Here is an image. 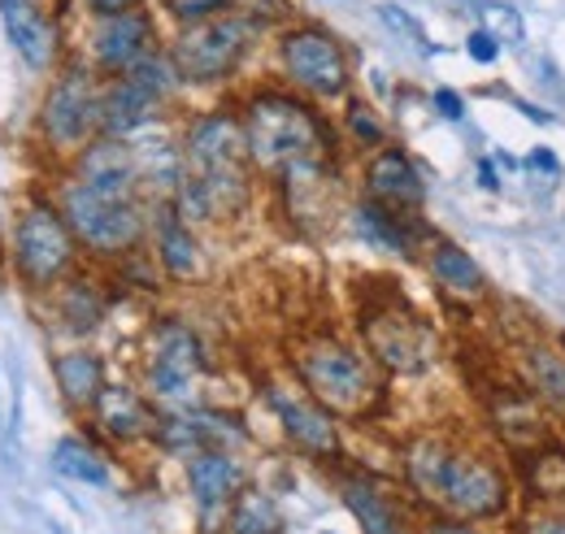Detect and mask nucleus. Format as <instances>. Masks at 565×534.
I'll list each match as a JSON object with an SVG mask.
<instances>
[{
	"label": "nucleus",
	"mask_w": 565,
	"mask_h": 534,
	"mask_svg": "<svg viewBox=\"0 0 565 534\" xmlns=\"http://www.w3.org/2000/svg\"><path fill=\"white\" fill-rule=\"evenodd\" d=\"M244 139H248V161L262 174H282L296 161L322 157L327 135L305 100L287 92H253L244 105Z\"/></svg>",
	"instance_id": "obj_1"
},
{
	"label": "nucleus",
	"mask_w": 565,
	"mask_h": 534,
	"mask_svg": "<svg viewBox=\"0 0 565 534\" xmlns=\"http://www.w3.org/2000/svg\"><path fill=\"white\" fill-rule=\"evenodd\" d=\"M296 378L331 417H370L383 400V383L374 378V365L340 339L305 343L296 352Z\"/></svg>",
	"instance_id": "obj_2"
},
{
	"label": "nucleus",
	"mask_w": 565,
	"mask_h": 534,
	"mask_svg": "<svg viewBox=\"0 0 565 534\" xmlns=\"http://www.w3.org/2000/svg\"><path fill=\"white\" fill-rule=\"evenodd\" d=\"M9 261H13L18 282L31 291H49V287L71 278L74 261H78V239H74L71 222L62 217L57 201L35 196L18 209Z\"/></svg>",
	"instance_id": "obj_3"
},
{
	"label": "nucleus",
	"mask_w": 565,
	"mask_h": 534,
	"mask_svg": "<svg viewBox=\"0 0 565 534\" xmlns=\"http://www.w3.org/2000/svg\"><path fill=\"white\" fill-rule=\"evenodd\" d=\"M100 87L105 74L83 57H71L53 70V83L40 105V131L57 152H78L100 135Z\"/></svg>",
	"instance_id": "obj_4"
},
{
	"label": "nucleus",
	"mask_w": 565,
	"mask_h": 534,
	"mask_svg": "<svg viewBox=\"0 0 565 534\" xmlns=\"http://www.w3.org/2000/svg\"><path fill=\"white\" fill-rule=\"evenodd\" d=\"M257 31L262 26L248 22L244 13L222 9L213 18L183 22V31L170 44V57H174V66L183 74V83H213V78H226L231 70L248 57Z\"/></svg>",
	"instance_id": "obj_5"
},
{
	"label": "nucleus",
	"mask_w": 565,
	"mask_h": 534,
	"mask_svg": "<svg viewBox=\"0 0 565 534\" xmlns=\"http://www.w3.org/2000/svg\"><path fill=\"white\" fill-rule=\"evenodd\" d=\"M57 209H62V217L71 222L78 248H87V253L122 257V253H131L143 239L140 204L127 201V196H100V192L83 188L78 179L66 183Z\"/></svg>",
	"instance_id": "obj_6"
},
{
	"label": "nucleus",
	"mask_w": 565,
	"mask_h": 534,
	"mask_svg": "<svg viewBox=\"0 0 565 534\" xmlns=\"http://www.w3.org/2000/svg\"><path fill=\"white\" fill-rule=\"evenodd\" d=\"M279 62H282V74L300 92L322 96V100L344 96L349 92V78H353L344 44L331 31H322V26H291V31H282Z\"/></svg>",
	"instance_id": "obj_7"
},
{
	"label": "nucleus",
	"mask_w": 565,
	"mask_h": 534,
	"mask_svg": "<svg viewBox=\"0 0 565 534\" xmlns=\"http://www.w3.org/2000/svg\"><path fill=\"white\" fill-rule=\"evenodd\" d=\"M205 370V348L183 322H166L148 348V392L161 404H188Z\"/></svg>",
	"instance_id": "obj_8"
},
{
	"label": "nucleus",
	"mask_w": 565,
	"mask_h": 534,
	"mask_svg": "<svg viewBox=\"0 0 565 534\" xmlns=\"http://www.w3.org/2000/svg\"><path fill=\"white\" fill-rule=\"evenodd\" d=\"M0 31L13 57L31 74H53L62 66V18L40 0H0Z\"/></svg>",
	"instance_id": "obj_9"
},
{
	"label": "nucleus",
	"mask_w": 565,
	"mask_h": 534,
	"mask_svg": "<svg viewBox=\"0 0 565 534\" xmlns=\"http://www.w3.org/2000/svg\"><path fill=\"white\" fill-rule=\"evenodd\" d=\"M370 356L392 374H423L435 361V334L409 309H374L365 318Z\"/></svg>",
	"instance_id": "obj_10"
},
{
	"label": "nucleus",
	"mask_w": 565,
	"mask_h": 534,
	"mask_svg": "<svg viewBox=\"0 0 565 534\" xmlns=\"http://www.w3.org/2000/svg\"><path fill=\"white\" fill-rule=\"evenodd\" d=\"M87 49H92V66L100 70L105 78L127 74L148 49H157V22H152V13L143 4H131V9L109 13V18H96Z\"/></svg>",
	"instance_id": "obj_11"
},
{
	"label": "nucleus",
	"mask_w": 565,
	"mask_h": 534,
	"mask_svg": "<svg viewBox=\"0 0 565 534\" xmlns=\"http://www.w3.org/2000/svg\"><path fill=\"white\" fill-rule=\"evenodd\" d=\"M183 161L188 174H231L248 170V139L244 118L235 114H205L183 135Z\"/></svg>",
	"instance_id": "obj_12"
},
{
	"label": "nucleus",
	"mask_w": 565,
	"mask_h": 534,
	"mask_svg": "<svg viewBox=\"0 0 565 534\" xmlns=\"http://www.w3.org/2000/svg\"><path fill=\"white\" fill-rule=\"evenodd\" d=\"M439 500L452 513H466V517H495L509 500V487H504L495 466L479 461V457H466V452H452L448 469H444Z\"/></svg>",
	"instance_id": "obj_13"
},
{
	"label": "nucleus",
	"mask_w": 565,
	"mask_h": 534,
	"mask_svg": "<svg viewBox=\"0 0 565 534\" xmlns=\"http://www.w3.org/2000/svg\"><path fill=\"white\" fill-rule=\"evenodd\" d=\"M74 179L100 196H127L136 201V188H140V165H136V152L127 139H114V135H96L92 143H83L74 152Z\"/></svg>",
	"instance_id": "obj_14"
},
{
	"label": "nucleus",
	"mask_w": 565,
	"mask_h": 534,
	"mask_svg": "<svg viewBox=\"0 0 565 534\" xmlns=\"http://www.w3.org/2000/svg\"><path fill=\"white\" fill-rule=\"evenodd\" d=\"M270 404L279 413L287 439L309 452V457H335L340 452V430H335V417L313 400L309 392L305 396H287V392H270Z\"/></svg>",
	"instance_id": "obj_15"
},
{
	"label": "nucleus",
	"mask_w": 565,
	"mask_h": 534,
	"mask_svg": "<svg viewBox=\"0 0 565 534\" xmlns=\"http://www.w3.org/2000/svg\"><path fill=\"white\" fill-rule=\"evenodd\" d=\"M365 192L370 201L392 204V209H409L418 213L426 201V183L418 174V165L401 152V148H379L365 165Z\"/></svg>",
	"instance_id": "obj_16"
},
{
	"label": "nucleus",
	"mask_w": 565,
	"mask_h": 534,
	"mask_svg": "<svg viewBox=\"0 0 565 534\" xmlns=\"http://www.w3.org/2000/svg\"><path fill=\"white\" fill-rule=\"evenodd\" d=\"M157 105L161 100L148 87H140L131 74L105 78V87H100V135L127 139V135L143 131L157 118Z\"/></svg>",
	"instance_id": "obj_17"
},
{
	"label": "nucleus",
	"mask_w": 565,
	"mask_h": 534,
	"mask_svg": "<svg viewBox=\"0 0 565 534\" xmlns=\"http://www.w3.org/2000/svg\"><path fill=\"white\" fill-rule=\"evenodd\" d=\"M152 435H157V444H161L166 452L196 457V452H205V448H222V439H231V435H239V430H235L231 421H222L217 413L183 408V413H166V417H157Z\"/></svg>",
	"instance_id": "obj_18"
},
{
	"label": "nucleus",
	"mask_w": 565,
	"mask_h": 534,
	"mask_svg": "<svg viewBox=\"0 0 565 534\" xmlns=\"http://www.w3.org/2000/svg\"><path fill=\"white\" fill-rule=\"evenodd\" d=\"M92 413H96V426H100L105 435H114L118 444L143 439V435H152V426H157V417H152V408L143 404L140 392H131V387H122V383H105V392L96 396Z\"/></svg>",
	"instance_id": "obj_19"
},
{
	"label": "nucleus",
	"mask_w": 565,
	"mask_h": 534,
	"mask_svg": "<svg viewBox=\"0 0 565 534\" xmlns=\"http://www.w3.org/2000/svg\"><path fill=\"white\" fill-rule=\"evenodd\" d=\"M353 226L365 244L387 248V253H401V257H409L414 253V239H418V226H414V213L409 209H392V204H379V201L356 204Z\"/></svg>",
	"instance_id": "obj_20"
},
{
	"label": "nucleus",
	"mask_w": 565,
	"mask_h": 534,
	"mask_svg": "<svg viewBox=\"0 0 565 534\" xmlns=\"http://www.w3.org/2000/svg\"><path fill=\"white\" fill-rule=\"evenodd\" d=\"M188 482H192L196 504L205 513H217L239 495V466L222 448H205V452L188 457Z\"/></svg>",
	"instance_id": "obj_21"
},
{
	"label": "nucleus",
	"mask_w": 565,
	"mask_h": 534,
	"mask_svg": "<svg viewBox=\"0 0 565 534\" xmlns=\"http://www.w3.org/2000/svg\"><path fill=\"white\" fill-rule=\"evenodd\" d=\"M53 378H57V392H62V400L71 404V408H92L96 396L105 392V365L87 348L62 352L53 361Z\"/></svg>",
	"instance_id": "obj_22"
},
{
	"label": "nucleus",
	"mask_w": 565,
	"mask_h": 534,
	"mask_svg": "<svg viewBox=\"0 0 565 534\" xmlns=\"http://www.w3.org/2000/svg\"><path fill=\"white\" fill-rule=\"evenodd\" d=\"M157 257L174 278H188L196 269V239H192V226L179 217L174 201L157 204Z\"/></svg>",
	"instance_id": "obj_23"
},
{
	"label": "nucleus",
	"mask_w": 565,
	"mask_h": 534,
	"mask_svg": "<svg viewBox=\"0 0 565 534\" xmlns=\"http://www.w3.org/2000/svg\"><path fill=\"white\" fill-rule=\"evenodd\" d=\"M344 504L353 509V517L361 522L365 534H409L405 522H401V509H396L374 482L349 478V482H344Z\"/></svg>",
	"instance_id": "obj_24"
},
{
	"label": "nucleus",
	"mask_w": 565,
	"mask_h": 534,
	"mask_svg": "<svg viewBox=\"0 0 565 534\" xmlns=\"http://www.w3.org/2000/svg\"><path fill=\"white\" fill-rule=\"evenodd\" d=\"M53 469H57L62 478H71V482H83V487H109V466H105V457H100L87 439H78V435L57 439V448H53Z\"/></svg>",
	"instance_id": "obj_25"
},
{
	"label": "nucleus",
	"mask_w": 565,
	"mask_h": 534,
	"mask_svg": "<svg viewBox=\"0 0 565 534\" xmlns=\"http://www.w3.org/2000/svg\"><path fill=\"white\" fill-rule=\"evenodd\" d=\"M430 274L439 278V287H448V291H461V296H470V291H483V269L479 261L466 253V248H457V244H435V253H430Z\"/></svg>",
	"instance_id": "obj_26"
},
{
	"label": "nucleus",
	"mask_w": 565,
	"mask_h": 534,
	"mask_svg": "<svg viewBox=\"0 0 565 534\" xmlns=\"http://www.w3.org/2000/svg\"><path fill=\"white\" fill-rule=\"evenodd\" d=\"M231 534H282L279 504L266 491L244 487L235 495V509H231Z\"/></svg>",
	"instance_id": "obj_27"
},
{
	"label": "nucleus",
	"mask_w": 565,
	"mask_h": 534,
	"mask_svg": "<svg viewBox=\"0 0 565 534\" xmlns=\"http://www.w3.org/2000/svg\"><path fill=\"white\" fill-rule=\"evenodd\" d=\"M62 287V305H57V313H62V322H66V331L71 334H92L100 327V318H105V305H100V296L87 287V282H57Z\"/></svg>",
	"instance_id": "obj_28"
},
{
	"label": "nucleus",
	"mask_w": 565,
	"mask_h": 534,
	"mask_svg": "<svg viewBox=\"0 0 565 534\" xmlns=\"http://www.w3.org/2000/svg\"><path fill=\"white\" fill-rule=\"evenodd\" d=\"M140 87H148L157 100H166V96H174L179 92V83H183V74L174 66V57H170V49H148L136 66L127 70Z\"/></svg>",
	"instance_id": "obj_29"
},
{
	"label": "nucleus",
	"mask_w": 565,
	"mask_h": 534,
	"mask_svg": "<svg viewBox=\"0 0 565 534\" xmlns=\"http://www.w3.org/2000/svg\"><path fill=\"white\" fill-rule=\"evenodd\" d=\"M448 448L439 444H418L409 452V482L423 491V495H435L439 500V487H444V469H448Z\"/></svg>",
	"instance_id": "obj_30"
},
{
	"label": "nucleus",
	"mask_w": 565,
	"mask_h": 534,
	"mask_svg": "<svg viewBox=\"0 0 565 534\" xmlns=\"http://www.w3.org/2000/svg\"><path fill=\"white\" fill-rule=\"evenodd\" d=\"M475 13H479V26L492 35L495 44H522V18H518V9H509L500 0H479Z\"/></svg>",
	"instance_id": "obj_31"
},
{
	"label": "nucleus",
	"mask_w": 565,
	"mask_h": 534,
	"mask_svg": "<svg viewBox=\"0 0 565 534\" xmlns=\"http://www.w3.org/2000/svg\"><path fill=\"white\" fill-rule=\"evenodd\" d=\"M349 135H353L356 143H365V148H379L383 143V122L374 118V109L365 100L349 105Z\"/></svg>",
	"instance_id": "obj_32"
},
{
	"label": "nucleus",
	"mask_w": 565,
	"mask_h": 534,
	"mask_svg": "<svg viewBox=\"0 0 565 534\" xmlns=\"http://www.w3.org/2000/svg\"><path fill=\"white\" fill-rule=\"evenodd\" d=\"M531 365H535V378H540V387L553 396V400H565V365L557 356H548L544 348H535L531 352Z\"/></svg>",
	"instance_id": "obj_33"
},
{
	"label": "nucleus",
	"mask_w": 565,
	"mask_h": 534,
	"mask_svg": "<svg viewBox=\"0 0 565 534\" xmlns=\"http://www.w3.org/2000/svg\"><path fill=\"white\" fill-rule=\"evenodd\" d=\"M379 18L401 35V40H409V44H418V49H430L426 44V31H423V22L414 18V13H405L401 4H379Z\"/></svg>",
	"instance_id": "obj_34"
},
{
	"label": "nucleus",
	"mask_w": 565,
	"mask_h": 534,
	"mask_svg": "<svg viewBox=\"0 0 565 534\" xmlns=\"http://www.w3.org/2000/svg\"><path fill=\"white\" fill-rule=\"evenodd\" d=\"M526 170H535V183H548V188L562 179V161H557L548 148H535V152L526 157Z\"/></svg>",
	"instance_id": "obj_35"
},
{
	"label": "nucleus",
	"mask_w": 565,
	"mask_h": 534,
	"mask_svg": "<svg viewBox=\"0 0 565 534\" xmlns=\"http://www.w3.org/2000/svg\"><path fill=\"white\" fill-rule=\"evenodd\" d=\"M430 105H435V114L448 118V122H461V118H466V105H461V96H457L452 87H439V92L430 96Z\"/></svg>",
	"instance_id": "obj_36"
},
{
	"label": "nucleus",
	"mask_w": 565,
	"mask_h": 534,
	"mask_svg": "<svg viewBox=\"0 0 565 534\" xmlns=\"http://www.w3.org/2000/svg\"><path fill=\"white\" fill-rule=\"evenodd\" d=\"M466 53L475 57V62H495V53H500V44H495L492 35L479 26V31H470V40H466Z\"/></svg>",
	"instance_id": "obj_37"
},
{
	"label": "nucleus",
	"mask_w": 565,
	"mask_h": 534,
	"mask_svg": "<svg viewBox=\"0 0 565 534\" xmlns=\"http://www.w3.org/2000/svg\"><path fill=\"white\" fill-rule=\"evenodd\" d=\"M92 18H109V13H122V9H131V4H140V0H78Z\"/></svg>",
	"instance_id": "obj_38"
},
{
	"label": "nucleus",
	"mask_w": 565,
	"mask_h": 534,
	"mask_svg": "<svg viewBox=\"0 0 565 534\" xmlns=\"http://www.w3.org/2000/svg\"><path fill=\"white\" fill-rule=\"evenodd\" d=\"M13 413H18V392L9 400V383H4V365H0V435H4V417H13Z\"/></svg>",
	"instance_id": "obj_39"
},
{
	"label": "nucleus",
	"mask_w": 565,
	"mask_h": 534,
	"mask_svg": "<svg viewBox=\"0 0 565 534\" xmlns=\"http://www.w3.org/2000/svg\"><path fill=\"white\" fill-rule=\"evenodd\" d=\"M479 183H483L488 192H495V188H500V179H495L492 161H479Z\"/></svg>",
	"instance_id": "obj_40"
},
{
	"label": "nucleus",
	"mask_w": 565,
	"mask_h": 534,
	"mask_svg": "<svg viewBox=\"0 0 565 534\" xmlns=\"http://www.w3.org/2000/svg\"><path fill=\"white\" fill-rule=\"evenodd\" d=\"M531 534H565V522H544L540 531H531Z\"/></svg>",
	"instance_id": "obj_41"
},
{
	"label": "nucleus",
	"mask_w": 565,
	"mask_h": 534,
	"mask_svg": "<svg viewBox=\"0 0 565 534\" xmlns=\"http://www.w3.org/2000/svg\"><path fill=\"white\" fill-rule=\"evenodd\" d=\"M430 534H479V531H466V526H435Z\"/></svg>",
	"instance_id": "obj_42"
},
{
	"label": "nucleus",
	"mask_w": 565,
	"mask_h": 534,
	"mask_svg": "<svg viewBox=\"0 0 565 534\" xmlns=\"http://www.w3.org/2000/svg\"><path fill=\"white\" fill-rule=\"evenodd\" d=\"M0 235H4V213H0Z\"/></svg>",
	"instance_id": "obj_43"
}]
</instances>
